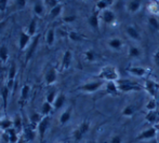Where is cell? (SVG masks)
<instances>
[{
    "label": "cell",
    "mask_w": 159,
    "mask_h": 143,
    "mask_svg": "<svg viewBox=\"0 0 159 143\" xmlns=\"http://www.w3.org/2000/svg\"><path fill=\"white\" fill-rule=\"evenodd\" d=\"M65 102V96L63 95V94H61V95H59L57 97V99H55L54 101V108L55 109H61L62 107H63Z\"/></svg>",
    "instance_id": "cell-26"
},
{
    "label": "cell",
    "mask_w": 159,
    "mask_h": 143,
    "mask_svg": "<svg viewBox=\"0 0 159 143\" xmlns=\"http://www.w3.org/2000/svg\"><path fill=\"white\" fill-rule=\"evenodd\" d=\"M8 57H9L8 48H7L6 45H1L0 46V59L3 62H6L7 60H8Z\"/></svg>",
    "instance_id": "cell-22"
},
{
    "label": "cell",
    "mask_w": 159,
    "mask_h": 143,
    "mask_svg": "<svg viewBox=\"0 0 159 143\" xmlns=\"http://www.w3.org/2000/svg\"><path fill=\"white\" fill-rule=\"evenodd\" d=\"M0 126H1V128L6 129V130H8V129L12 128V122H11L10 120H2V122H0Z\"/></svg>",
    "instance_id": "cell-39"
},
{
    "label": "cell",
    "mask_w": 159,
    "mask_h": 143,
    "mask_svg": "<svg viewBox=\"0 0 159 143\" xmlns=\"http://www.w3.org/2000/svg\"><path fill=\"white\" fill-rule=\"evenodd\" d=\"M153 58H154V62H155V65L159 67V51H158V52H156L155 54H154Z\"/></svg>",
    "instance_id": "cell-49"
},
{
    "label": "cell",
    "mask_w": 159,
    "mask_h": 143,
    "mask_svg": "<svg viewBox=\"0 0 159 143\" xmlns=\"http://www.w3.org/2000/svg\"><path fill=\"white\" fill-rule=\"evenodd\" d=\"M51 110H52V104L51 103H49V102L46 101L43 104H42V107H41V113L42 114L48 116L49 113L51 112Z\"/></svg>",
    "instance_id": "cell-30"
},
{
    "label": "cell",
    "mask_w": 159,
    "mask_h": 143,
    "mask_svg": "<svg viewBox=\"0 0 159 143\" xmlns=\"http://www.w3.org/2000/svg\"><path fill=\"white\" fill-rule=\"evenodd\" d=\"M41 116H40L38 113H35V114H33L30 116V122L33 123V125H36V124H39L40 122H41Z\"/></svg>",
    "instance_id": "cell-41"
},
{
    "label": "cell",
    "mask_w": 159,
    "mask_h": 143,
    "mask_svg": "<svg viewBox=\"0 0 159 143\" xmlns=\"http://www.w3.org/2000/svg\"><path fill=\"white\" fill-rule=\"evenodd\" d=\"M105 90H106V93L108 94V95H111V96H118L120 93L116 82H107Z\"/></svg>",
    "instance_id": "cell-8"
},
{
    "label": "cell",
    "mask_w": 159,
    "mask_h": 143,
    "mask_svg": "<svg viewBox=\"0 0 159 143\" xmlns=\"http://www.w3.org/2000/svg\"><path fill=\"white\" fill-rule=\"evenodd\" d=\"M54 38H55V33L53 29H50L47 33V43L48 45H52L54 43Z\"/></svg>",
    "instance_id": "cell-29"
},
{
    "label": "cell",
    "mask_w": 159,
    "mask_h": 143,
    "mask_svg": "<svg viewBox=\"0 0 159 143\" xmlns=\"http://www.w3.org/2000/svg\"><path fill=\"white\" fill-rule=\"evenodd\" d=\"M7 133L9 136V140H10V143H16L17 142V135L15 132V129L14 128H10L7 130Z\"/></svg>",
    "instance_id": "cell-23"
},
{
    "label": "cell",
    "mask_w": 159,
    "mask_h": 143,
    "mask_svg": "<svg viewBox=\"0 0 159 143\" xmlns=\"http://www.w3.org/2000/svg\"><path fill=\"white\" fill-rule=\"evenodd\" d=\"M102 19L104 21V23L106 24H113L116 21V15L111 10L107 9V10L102 12Z\"/></svg>",
    "instance_id": "cell-7"
},
{
    "label": "cell",
    "mask_w": 159,
    "mask_h": 143,
    "mask_svg": "<svg viewBox=\"0 0 159 143\" xmlns=\"http://www.w3.org/2000/svg\"><path fill=\"white\" fill-rule=\"evenodd\" d=\"M98 78L102 81L107 82H117L119 80V72H118L117 68L113 66H105L100 71Z\"/></svg>",
    "instance_id": "cell-1"
},
{
    "label": "cell",
    "mask_w": 159,
    "mask_h": 143,
    "mask_svg": "<svg viewBox=\"0 0 159 143\" xmlns=\"http://www.w3.org/2000/svg\"><path fill=\"white\" fill-rule=\"evenodd\" d=\"M59 143H64V142H59Z\"/></svg>",
    "instance_id": "cell-52"
},
{
    "label": "cell",
    "mask_w": 159,
    "mask_h": 143,
    "mask_svg": "<svg viewBox=\"0 0 159 143\" xmlns=\"http://www.w3.org/2000/svg\"><path fill=\"white\" fill-rule=\"evenodd\" d=\"M158 118H159V113L157 110L148 111L147 114L145 115V120H146L148 123H151V124H155V123L158 120Z\"/></svg>",
    "instance_id": "cell-15"
},
{
    "label": "cell",
    "mask_w": 159,
    "mask_h": 143,
    "mask_svg": "<svg viewBox=\"0 0 159 143\" xmlns=\"http://www.w3.org/2000/svg\"><path fill=\"white\" fill-rule=\"evenodd\" d=\"M148 24L149 26H151V28L153 29V30H159V22L158 19H156V17L154 16H151L148 19Z\"/></svg>",
    "instance_id": "cell-28"
},
{
    "label": "cell",
    "mask_w": 159,
    "mask_h": 143,
    "mask_svg": "<svg viewBox=\"0 0 159 143\" xmlns=\"http://www.w3.org/2000/svg\"><path fill=\"white\" fill-rule=\"evenodd\" d=\"M36 27H37V23H36V19H33V21L30 22V26H28V35H30V36L35 35Z\"/></svg>",
    "instance_id": "cell-35"
},
{
    "label": "cell",
    "mask_w": 159,
    "mask_h": 143,
    "mask_svg": "<svg viewBox=\"0 0 159 143\" xmlns=\"http://www.w3.org/2000/svg\"><path fill=\"white\" fill-rule=\"evenodd\" d=\"M84 56H86V59L89 60V61H93L95 59V53L93 52L92 50H89L84 53Z\"/></svg>",
    "instance_id": "cell-40"
},
{
    "label": "cell",
    "mask_w": 159,
    "mask_h": 143,
    "mask_svg": "<svg viewBox=\"0 0 159 143\" xmlns=\"http://www.w3.org/2000/svg\"><path fill=\"white\" fill-rule=\"evenodd\" d=\"M30 85H24L23 86V88H22V93H21V96H22V98H27V96H28V93H30Z\"/></svg>",
    "instance_id": "cell-42"
},
{
    "label": "cell",
    "mask_w": 159,
    "mask_h": 143,
    "mask_svg": "<svg viewBox=\"0 0 159 143\" xmlns=\"http://www.w3.org/2000/svg\"><path fill=\"white\" fill-rule=\"evenodd\" d=\"M61 12H62V4H59V6H57L55 8H53V9H51V11H50V15H51V17H57V16H59L60 14H61Z\"/></svg>",
    "instance_id": "cell-33"
},
{
    "label": "cell",
    "mask_w": 159,
    "mask_h": 143,
    "mask_svg": "<svg viewBox=\"0 0 159 143\" xmlns=\"http://www.w3.org/2000/svg\"><path fill=\"white\" fill-rule=\"evenodd\" d=\"M82 137H84V135H82L78 129H76V130L74 131V138H75L76 141H80V140L82 139Z\"/></svg>",
    "instance_id": "cell-43"
},
{
    "label": "cell",
    "mask_w": 159,
    "mask_h": 143,
    "mask_svg": "<svg viewBox=\"0 0 159 143\" xmlns=\"http://www.w3.org/2000/svg\"><path fill=\"white\" fill-rule=\"evenodd\" d=\"M14 125L16 128H20V127H21V118L16 117V120H15V122H14Z\"/></svg>",
    "instance_id": "cell-50"
},
{
    "label": "cell",
    "mask_w": 159,
    "mask_h": 143,
    "mask_svg": "<svg viewBox=\"0 0 159 143\" xmlns=\"http://www.w3.org/2000/svg\"><path fill=\"white\" fill-rule=\"evenodd\" d=\"M156 108H157V103H156V100H155V99L149 100V101L146 103V109H147V111H155V110H156Z\"/></svg>",
    "instance_id": "cell-37"
},
{
    "label": "cell",
    "mask_w": 159,
    "mask_h": 143,
    "mask_svg": "<svg viewBox=\"0 0 159 143\" xmlns=\"http://www.w3.org/2000/svg\"><path fill=\"white\" fill-rule=\"evenodd\" d=\"M128 72L135 77H145L147 74V70L143 67H131L128 68Z\"/></svg>",
    "instance_id": "cell-10"
},
{
    "label": "cell",
    "mask_w": 159,
    "mask_h": 143,
    "mask_svg": "<svg viewBox=\"0 0 159 143\" xmlns=\"http://www.w3.org/2000/svg\"><path fill=\"white\" fill-rule=\"evenodd\" d=\"M75 19H76L75 15H70V16L64 17V22H66V23H73V22L75 21Z\"/></svg>",
    "instance_id": "cell-48"
},
{
    "label": "cell",
    "mask_w": 159,
    "mask_h": 143,
    "mask_svg": "<svg viewBox=\"0 0 159 143\" xmlns=\"http://www.w3.org/2000/svg\"><path fill=\"white\" fill-rule=\"evenodd\" d=\"M46 3H47V4H49V6H50L51 9L55 8V6H59V4H60L57 0H47Z\"/></svg>",
    "instance_id": "cell-44"
},
{
    "label": "cell",
    "mask_w": 159,
    "mask_h": 143,
    "mask_svg": "<svg viewBox=\"0 0 159 143\" xmlns=\"http://www.w3.org/2000/svg\"><path fill=\"white\" fill-rule=\"evenodd\" d=\"M111 143H122L121 136H114L111 140Z\"/></svg>",
    "instance_id": "cell-45"
},
{
    "label": "cell",
    "mask_w": 159,
    "mask_h": 143,
    "mask_svg": "<svg viewBox=\"0 0 159 143\" xmlns=\"http://www.w3.org/2000/svg\"><path fill=\"white\" fill-rule=\"evenodd\" d=\"M108 45L111 46V48H113V50L119 51L122 46V41L119 38H113V39L109 40Z\"/></svg>",
    "instance_id": "cell-17"
},
{
    "label": "cell",
    "mask_w": 159,
    "mask_h": 143,
    "mask_svg": "<svg viewBox=\"0 0 159 143\" xmlns=\"http://www.w3.org/2000/svg\"><path fill=\"white\" fill-rule=\"evenodd\" d=\"M7 4H8V1H7V0H0V11H1V12L6 11Z\"/></svg>",
    "instance_id": "cell-46"
},
{
    "label": "cell",
    "mask_w": 159,
    "mask_h": 143,
    "mask_svg": "<svg viewBox=\"0 0 159 143\" xmlns=\"http://www.w3.org/2000/svg\"><path fill=\"white\" fill-rule=\"evenodd\" d=\"M71 58H73V55H71L70 51H66L63 55V59H62V68L63 69H68L69 66L71 64Z\"/></svg>",
    "instance_id": "cell-12"
},
{
    "label": "cell",
    "mask_w": 159,
    "mask_h": 143,
    "mask_svg": "<svg viewBox=\"0 0 159 143\" xmlns=\"http://www.w3.org/2000/svg\"><path fill=\"white\" fill-rule=\"evenodd\" d=\"M69 118H70V110H66L65 112L62 113L61 117H60V122H61L62 125H64L68 122Z\"/></svg>",
    "instance_id": "cell-31"
},
{
    "label": "cell",
    "mask_w": 159,
    "mask_h": 143,
    "mask_svg": "<svg viewBox=\"0 0 159 143\" xmlns=\"http://www.w3.org/2000/svg\"><path fill=\"white\" fill-rule=\"evenodd\" d=\"M135 111H136V107L134 106V104H128V106L125 107L124 111H122V115L129 117V116L134 115Z\"/></svg>",
    "instance_id": "cell-21"
},
{
    "label": "cell",
    "mask_w": 159,
    "mask_h": 143,
    "mask_svg": "<svg viewBox=\"0 0 159 143\" xmlns=\"http://www.w3.org/2000/svg\"><path fill=\"white\" fill-rule=\"evenodd\" d=\"M25 137L27 140H30V141H32V140L35 139V131L33 130V128H30V127H26L25 128Z\"/></svg>",
    "instance_id": "cell-34"
},
{
    "label": "cell",
    "mask_w": 159,
    "mask_h": 143,
    "mask_svg": "<svg viewBox=\"0 0 159 143\" xmlns=\"http://www.w3.org/2000/svg\"><path fill=\"white\" fill-rule=\"evenodd\" d=\"M104 84V81L102 80H98V81H93V82H89V83H86L84 85L80 86L79 89L84 93H94L98 89H100L101 87Z\"/></svg>",
    "instance_id": "cell-3"
},
{
    "label": "cell",
    "mask_w": 159,
    "mask_h": 143,
    "mask_svg": "<svg viewBox=\"0 0 159 143\" xmlns=\"http://www.w3.org/2000/svg\"><path fill=\"white\" fill-rule=\"evenodd\" d=\"M78 130L80 131V132L82 133V135H84V133H87L89 131V129H90V123L87 122V120H84V122L81 123V124L78 126Z\"/></svg>",
    "instance_id": "cell-24"
},
{
    "label": "cell",
    "mask_w": 159,
    "mask_h": 143,
    "mask_svg": "<svg viewBox=\"0 0 159 143\" xmlns=\"http://www.w3.org/2000/svg\"><path fill=\"white\" fill-rule=\"evenodd\" d=\"M142 6V2L139 0H132L127 3V10L130 13H136Z\"/></svg>",
    "instance_id": "cell-9"
},
{
    "label": "cell",
    "mask_w": 159,
    "mask_h": 143,
    "mask_svg": "<svg viewBox=\"0 0 159 143\" xmlns=\"http://www.w3.org/2000/svg\"><path fill=\"white\" fill-rule=\"evenodd\" d=\"M34 11L38 15L42 14V12H43V6H42L41 2H36L35 6H34Z\"/></svg>",
    "instance_id": "cell-36"
},
{
    "label": "cell",
    "mask_w": 159,
    "mask_h": 143,
    "mask_svg": "<svg viewBox=\"0 0 159 143\" xmlns=\"http://www.w3.org/2000/svg\"><path fill=\"white\" fill-rule=\"evenodd\" d=\"M51 124V118L50 116H44L43 118L41 120V122L38 124V130H39V136H40V139H43V136L44 133H46L47 129L49 128V126H50Z\"/></svg>",
    "instance_id": "cell-6"
},
{
    "label": "cell",
    "mask_w": 159,
    "mask_h": 143,
    "mask_svg": "<svg viewBox=\"0 0 159 143\" xmlns=\"http://www.w3.org/2000/svg\"><path fill=\"white\" fill-rule=\"evenodd\" d=\"M144 88H145V90H146L147 93L152 96V97H154V98L157 97V91L159 89V84L157 83V82L153 81V80H149V79L146 80V81H145Z\"/></svg>",
    "instance_id": "cell-4"
},
{
    "label": "cell",
    "mask_w": 159,
    "mask_h": 143,
    "mask_svg": "<svg viewBox=\"0 0 159 143\" xmlns=\"http://www.w3.org/2000/svg\"><path fill=\"white\" fill-rule=\"evenodd\" d=\"M57 94H55V91H50V93L48 94V96H47V102H49V103H54L55 99H57Z\"/></svg>",
    "instance_id": "cell-38"
},
{
    "label": "cell",
    "mask_w": 159,
    "mask_h": 143,
    "mask_svg": "<svg viewBox=\"0 0 159 143\" xmlns=\"http://www.w3.org/2000/svg\"><path fill=\"white\" fill-rule=\"evenodd\" d=\"M15 4H16L17 8H24L26 4V1L25 0H16V1H15Z\"/></svg>",
    "instance_id": "cell-47"
},
{
    "label": "cell",
    "mask_w": 159,
    "mask_h": 143,
    "mask_svg": "<svg viewBox=\"0 0 159 143\" xmlns=\"http://www.w3.org/2000/svg\"><path fill=\"white\" fill-rule=\"evenodd\" d=\"M38 41H39V36H37V37L33 40V43L30 44V48H28L27 53H26V61H28V60L33 57L34 53H35V51H36V48H37V45H38Z\"/></svg>",
    "instance_id": "cell-11"
},
{
    "label": "cell",
    "mask_w": 159,
    "mask_h": 143,
    "mask_svg": "<svg viewBox=\"0 0 159 143\" xmlns=\"http://www.w3.org/2000/svg\"><path fill=\"white\" fill-rule=\"evenodd\" d=\"M157 135V129L155 127H149V128L143 130L142 132L139 133V136L136 137V140H151L154 139Z\"/></svg>",
    "instance_id": "cell-5"
},
{
    "label": "cell",
    "mask_w": 159,
    "mask_h": 143,
    "mask_svg": "<svg viewBox=\"0 0 159 143\" xmlns=\"http://www.w3.org/2000/svg\"><path fill=\"white\" fill-rule=\"evenodd\" d=\"M68 37H69V39L73 40V41H82V40L84 39V36L80 35L77 31H70V32L68 33Z\"/></svg>",
    "instance_id": "cell-25"
},
{
    "label": "cell",
    "mask_w": 159,
    "mask_h": 143,
    "mask_svg": "<svg viewBox=\"0 0 159 143\" xmlns=\"http://www.w3.org/2000/svg\"><path fill=\"white\" fill-rule=\"evenodd\" d=\"M4 25H6V22H0V32H1V30L3 29Z\"/></svg>",
    "instance_id": "cell-51"
},
{
    "label": "cell",
    "mask_w": 159,
    "mask_h": 143,
    "mask_svg": "<svg viewBox=\"0 0 159 143\" xmlns=\"http://www.w3.org/2000/svg\"><path fill=\"white\" fill-rule=\"evenodd\" d=\"M126 31H127V35L131 38L132 40H139L141 39V35L140 32L138 31V29L133 26H128L126 28Z\"/></svg>",
    "instance_id": "cell-13"
},
{
    "label": "cell",
    "mask_w": 159,
    "mask_h": 143,
    "mask_svg": "<svg viewBox=\"0 0 159 143\" xmlns=\"http://www.w3.org/2000/svg\"><path fill=\"white\" fill-rule=\"evenodd\" d=\"M57 70L54 68H51L46 74V82L48 84H52L57 81Z\"/></svg>",
    "instance_id": "cell-14"
},
{
    "label": "cell",
    "mask_w": 159,
    "mask_h": 143,
    "mask_svg": "<svg viewBox=\"0 0 159 143\" xmlns=\"http://www.w3.org/2000/svg\"><path fill=\"white\" fill-rule=\"evenodd\" d=\"M117 86L119 88V91L121 93H129V91H139L142 89V86L138 82L131 81V80H121L119 79L117 82Z\"/></svg>",
    "instance_id": "cell-2"
},
{
    "label": "cell",
    "mask_w": 159,
    "mask_h": 143,
    "mask_svg": "<svg viewBox=\"0 0 159 143\" xmlns=\"http://www.w3.org/2000/svg\"><path fill=\"white\" fill-rule=\"evenodd\" d=\"M88 22H89V25L93 29L98 30V25H100V23H98V12H93V14L89 17Z\"/></svg>",
    "instance_id": "cell-16"
},
{
    "label": "cell",
    "mask_w": 159,
    "mask_h": 143,
    "mask_svg": "<svg viewBox=\"0 0 159 143\" xmlns=\"http://www.w3.org/2000/svg\"><path fill=\"white\" fill-rule=\"evenodd\" d=\"M15 74H16V67L15 65H12L10 67V70H9V82H8V87L11 88L13 85V81H14Z\"/></svg>",
    "instance_id": "cell-19"
},
{
    "label": "cell",
    "mask_w": 159,
    "mask_h": 143,
    "mask_svg": "<svg viewBox=\"0 0 159 143\" xmlns=\"http://www.w3.org/2000/svg\"><path fill=\"white\" fill-rule=\"evenodd\" d=\"M30 40V36L28 35V33L22 32L21 36H20V48H21V50H24V48L27 45Z\"/></svg>",
    "instance_id": "cell-18"
},
{
    "label": "cell",
    "mask_w": 159,
    "mask_h": 143,
    "mask_svg": "<svg viewBox=\"0 0 159 143\" xmlns=\"http://www.w3.org/2000/svg\"><path fill=\"white\" fill-rule=\"evenodd\" d=\"M128 55L132 58H135V57H139L141 55V51L139 50L136 46H130L129 48V51H128Z\"/></svg>",
    "instance_id": "cell-27"
},
{
    "label": "cell",
    "mask_w": 159,
    "mask_h": 143,
    "mask_svg": "<svg viewBox=\"0 0 159 143\" xmlns=\"http://www.w3.org/2000/svg\"><path fill=\"white\" fill-rule=\"evenodd\" d=\"M9 87L8 86H4L2 87V99H3V107L7 108V103H8V96H9Z\"/></svg>",
    "instance_id": "cell-32"
},
{
    "label": "cell",
    "mask_w": 159,
    "mask_h": 143,
    "mask_svg": "<svg viewBox=\"0 0 159 143\" xmlns=\"http://www.w3.org/2000/svg\"><path fill=\"white\" fill-rule=\"evenodd\" d=\"M111 3H113L111 0H100V1L96 2V9L100 11H105V10H107V8H108Z\"/></svg>",
    "instance_id": "cell-20"
}]
</instances>
